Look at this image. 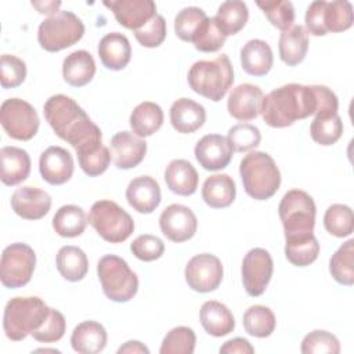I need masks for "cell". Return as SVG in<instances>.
<instances>
[{
  "instance_id": "6da1fadb",
  "label": "cell",
  "mask_w": 354,
  "mask_h": 354,
  "mask_svg": "<svg viewBox=\"0 0 354 354\" xmlns=\"http://www.w3.org/2000/svg\"><path fill=\"white\" fill-rule=\"evenodd\" d=\"M337 108V97L329 87L289 83L263 98L261 116L268 126L282 129L313 115H335Z\"/></svg>"
},
{
  "instance_id": "7a4b0ae2",
  "label": "cell",
  "mask_w": 354,
  "mask_h": 354,
  "mask_svg": "<svg viewBox=\"0 0 354 354\" xmlns=\"http://www.w3.org/2000/svg\"><path fill=\"white\" fill-rule=\"evenodd\" d=\"M43 112L54 133L71 144L76 149V153L102 144L100 127L73 98L64 94L51 95L44 102Z\"/></svg>"
},
{
  "instance_id": "3957f363",
  "label": "cell",
  "mask_w": 354,
  "mask_h": 354,
  "mask_svg": "<svg viewBox=\"0 0 354 354\" xmlns=\"http://www.w3.org/2000/svg\"><path fill=\"white\" fill-rule=\"evenodd\" d=\"M188 84L199 95L220 101L234 83V69L227 54H221L214 59H201L192 64L188 71Z\"/></svg>"
},
{
  "instance_id": "277c9868",
  "label": "cell",
  "mask_w": 354,
  "mask_h": 354,
  "mask_svg": "<svg viewBox=\"0 0 354 354\" xmlns=\"http://www.w3.org/2000/svg\"><path fill=\"white\" fill-rule=\"evenodd\" d=\"M239 174L245 192L256 201L270 199L281 185V171L277 163L261 151H252L242 158Z\"/></svg>"
},
{
  "instance_id": "5b68a950",
  "label": "cell",
  "mask_w": 354,
  "mask_h": 354,
  "mask_svg": "<svg viewBox=\"0 0 354 354\" xmlns=\"http://www.w3.org/2000/svg\"><path fill=\"white\" fill-rule=\"evenodd\" d=\"M50 307L37 296L12 297L4 308L3 328L12 342H21L36 332L47 319Z\"/></svg>"
},
{
  "instance_id": "8992f818",
  "label": "cell",
  "mask_w": 354,
  "mask_h": 354,
  "mask_svg": "<svg viewBox=\"0 0 354 354\" xmlns=\"http://www.w3.org/2000/svg\"><path fill=\"white\" fill-rule=\"evenodd\" d=\"M97 274L102 292L109 300L126 303L137 295V274L122 257L116 254L102 256L97 264Z\"/></svg>"
},
{
  "instance_id": "52a82bcc",
  "label": "cell",
  "mask_w": 354,
  "mask_h": 354,
  "mask_svg": "<svg viewBox=\"0 0 354 354\" xmlns=\"http://www.w3.org/2000/svg\"><path fill=\"white\" fill-rule=\"evenodd\" d=\"M317 207L314 199L301 189L288 191L278 206L285 238L313 234Z\"/></svg>"
},
{
  "instance_id": "ba28073f",
  "label": "cell",
  "mask_w": 354,
  "mask_h": 354,
  "mask_svg": "<svg viewBox=\"0 0 354 354\" xmlns=\"http://www.w3.org/2000/svg\"><path fill=\"white\" fill-rule=\"evenodd\" d=\"M84 35L82 19L71 11H58L47 17L37 29V40L41 48L57 53L77 43Z\"/></svg>"
},
{
  "instance_id": "9c48e42d",
  "label": "cell",
  "mask_w": 354,
  "mask_h": 354,
  "mask_svg": "<svg viewBox=\"0 0 354 354\" xmlns=\"http://www.w3.org/2000/svg\"><path fill=\"white\" fill-rule=\"evenodd\" d=\"M88 221L97 234L111 243L124 242L134 231L131 216L116 202L109 199H101L93 203Z\"/></svg>"
},
{
  "instance_id": "30bf717a",
  "label": "cell",
  "mask_w": 354,
  "mask_h": 354,
  "mask_svg": "<svg viewBox=\"0 0 354 354\" xmlns=\"http://www.w3.org/2000/svg\"><path fill=\"white\" fill-rule=\"evenodd\" d=\"M36 254L33 249L22 242L8 245L1 254L0 279L6 288L17 289L25 286L35 271Z\"/></svg>"
},
{
  "instance_id": "8fae6325",
  "label": "cell",
  "mask_w": 354,
  "mask_h": 354,
  "mask_svg": "<svg viewBox=\"0 0 354 354\" xmlns=\"http://www.w3.org/2000/svg\"><path fill=\"white\" fill-rule=\"evenodd\" d=\"M0 122L7 136L19 141L32 140L40 124L36 109L21 98H8L1 104Z\"/></svg>"
},
{
  "instance_id": "7c38bea8",
  "label": "cell",
  "mask_w": 354,
  "mask_h": 354,
  "mask_svg": "<svg viewBox=\"0 0 354 354\" xmlns=\"http://www.w3.org/2000/svg\"><path fill=\"white\" fill-rule=\"evenodd\" d=\"M274 271L271 254L263 248L250 249L242 260V283L252 297L261 296L267 289Z\"/></svg>"
},
{
  "instance_id": "4fadbf2b",
  "label": "cell",
  "mask_w": 354,
  "mask_h": 354,
  "mask_svg": "<svg viewBox=\"0 0 354 354\" xmlns=\"http://www.w3.org/2000/svg\"><path fill=\"white\" fill-rule=\"evenodd\" d=\"M223 264L210 253H201L189 259L185 266V281L188 286L199 293L216 290L223 281Z\"/></svg>"
},
{
  "instance_id": "5bb4252c",
  "label": "cell",
  "mask_w": 354,
  "mask_h": 354,
  "mask_svg": "<svg viewBox=\"0 0 354 354\" xmlns=\"http://www.w3.org/2000/svg\"><path fill=\"white\" fill-rule=\"evenodd\" d=\"M159 227L162 234L171 242L180 243L191 239L198 228L195 213L184 205H169L159 217Z\"/></svg>"
},
{
  "instance_id": "9a60e30c",
  "label": "cell",
  "mask_w": 354,
  "mask_h": 354,
  "mask_svg": "<svg viewBox=\"0 0 354 354\" xmlns=\"http://www.w3.org/2000/svg\"><path fill=\"white\" fill-rule=\"evenodd\" d=\"M198 163L209 171H217L228 166L232 159V148L227 137L221 134H206L195 145Z\"/></svg>"
},
{
  "instance_id": "2e32d148",
  "label": "cell",
  "mask_w": 354,
  "mask_h": 354,
  "mask_svg": "<svg viewBox=\"0 0 354 354\" xmlns=\"http://www.w3.org/2000/svg\"><path fill=\"white\" fill-rule=\"evenodd\" d=\"M75 170L73 158L62 147H48L39 159V171L41 178L51 185H61L71 180Z\"/></svg>"
},
{
  "instance_id": "e0dca14e",
  "label": "cell",
  "mask_w": 354,
  "mask_h": 354,
  "mask_svg": "<svg viewBox=\"0 0 354 354\" xmlns=\"http://www.w3.org/2000/svg\"><path fill=\"white\" fill-rule=\"evenodd\" d=\"M116 21L133 32L142 28L156 15V4L152 0H111L104 1Z\"/></svg>"
},
{
  "instance_id": "ac0fdd59",
  "label": "cell",
  "mask_w": 354,
  "mask_h": 354,
  "mask_svg": "<svg viewBox=\"0 0 354 354\" xmlns=\"http://www.w3.org/2000/svg\"><path fill=\"white\" fill-rule=\"evenodd\" d=\"M264 94L259 86L243 83L232 88L227 101L228 113L241 122L256 119L261 113Z\"/></svg>"
},
{
  "instance_id": "d6986e66",
  "label": "cell",
  "mask_w": 354,
  "mask_h": 354,
  "mask_svg": "<svg viewBox=\"0 0 354 354\" xmlns=\"http://www.w3.org/2000/svg\"><path fill=\"white\" fill-rule=\"evenodd\" d=\"M11 207L25 220H39L50 212L51 196L41 188L25 185L14 191Z\"/></svg>"
},
{
  "instance_id": "ffe728a7",
  "label": "cell",
  "mask_w": 354,
  "mask_h": 354,
  "mask_svg": "<svg viewBox=\"0 0 354 354\" xmlns=\"http://www.w3.org/2000/svg\"><path fill=\"white\" fill-rule=\"evenodd\" d=\"M111 151L115 166L129 170L140 165L147 153V142L130 131H119L111 138Z\"/></svg>"
},
{
  "instance_id": "44dd1931",
  "label": "cell",
  "mask_w": 354,
  "mask_h": 354,
  "mask_svg": "<svg viewBox=\"0 0 354 354\" xmlns=\"http://www.w3.org/2000/svg\"><path fill=\"white\" fill-rule=\"evenodd\" d=\"M129 205L138 213L149 214L160 203V187L151 176H138L133 178L126 188Z\"/></svg>"
},
{
  "instance_id": "7402d4cb",
  "label": "cell",
  "mask_w": 354,
  "mask_h": 354,
  "mask_svg": "<svg viewBox=\"0 0 354 354\" xmlns=\"http://www.w3.org/2000/svg\"><path fill=\"white\" fill-rule=\"evenodd\" d=\"M170 123L181 134L199 130L206 122L205 108L191 98H178L170 106Z\"/></svg>"
},
{
  "instance_id": "603a6c76",
  "label": "cell",
  "mask_w": 354,
  "mask_h": 354,
  "mask_svg": "<svg viewBox=\"0 0 354 354\" xmlns=\"http://www.w3.org/2000/svg\"><path fill=\"white\" fill-rule=\"evenodd\" d=\"M97 51L102 65L111 71H120L126 68L131 58L130 41L119 32L105 35L100 40Z\"/></svg>"
},
{
  "instance_id": "cb8c5ba5",
  "label": "cell",
  "mask_w": 354,
  "mask_h": 354,
  "mask_svg": "<svg viewBox=\"0 0 354 354\" xmlns=\"http://www.w3.org/2000/svg\"><path fill=\"white\" fill-rule=\"evenodd\" d=\"M1 183L12 187L25 181L30 173V156L18 147H3L0 149Z\"/></svg>"
},
{
  "instance_id": "d4e9b609",
  "label": "cell",
  "mask_w": 354,
  "mask_h": 354,
  "mask_svg": "<svg viewBox=\"0 0 354 354\" xmlns=\"http://www.w3.org/2000/svg\"><path fill=\"white\" fill-rule=\"evenodd\" d=\"M199 319L203 329L214 337L225 336L235 328V318L232 313L225 304L217 300H207L202 304Z\"/></svg>"
},
{
  "instance_id": "484cf974",
  "label": "cell",
  "mask_w": 354,
  "mask_h": 354,
  "mask_svg": "<svg viewBox=\"0 0 354 354\" xmlns=\"http://www.w3.org/2000/svg\"><path fill=\"white\" fill-rule=\"evenodd\" d=\"M106 330L97 321L77 324L71 335V346L79 354H97L106 346Z\"/></svg>"
},
{
  "instance_id": "4316f807",
  "label": "cell",
  "mask_w": 354,
  "mask_h": 354,
  "mask_svg": "<svg viewBox=\"0 0 354 354\" xmlns=\"http://www.w3.org/2000/svg\"><path fill=\"white\" fill-rule=\"evenodd\" d=\"M272 50L261 39H252L241 48L242 69L252 76L267 75L272 68Z\"/></svg>"
},
{
  "instance_id": "83f0119b",
  "label": "cell",
  "mask_w": 354,
  "mask_h": 354,
  "mask_svg": "<svg viewBox=\"0 0 354 354\" xmlns=\"http://www.w3.org/2000/svg\"><path fill=\"white\" fill-rule=\"evenodd\" d=\"M95 75V61L86 50H76L65 57L62 62L64 80L73 87L88 84Z\"/></svg>"
},
{
  "instance_id": "f1b7e54d",
  "label": "cell",
  "mask_w": 354,
  "mask_h": 354,
  "mask_svg": "<svg viewBox=\"0 0 354 354\" xmlns=\"http://www.w3.org/2000/svg\"><path fill=\"white\" fill-rule=\"evenodd\" d=\"M165 181L171 192L181 196H189L198 188L199 176L188 160L174 159L166 166Z\"/></svg>"
},
{
  "instance_id": "f546056e",
  "label": "cell",
  "mask_w": 354,
  "mask_h": 354,
  "mask_svg": "<svg viewBox=\"0 0 354 354\" xmlns=\"http://www.w3.org/2000/svg\"><path fill=\"white\" fill-rule=\"evenodd\" d=\"M279 58L289 66L299 65L308 50V33L303 25H292L283 30L278 41Z\"/></svg>"
},
{
  "instance_id": "4dcf8cb0",
  "label": "cell",
  "mask_w": 354,
  "mask_h": 354,
  "mask_svg": "<svg viewBox=\"0 0 354 354\" xmlns=\"http://www.w3.org/2000/svg\"><path fill=\"white\" fill-rule=\"evenodd\" d=\"M236 195V187L228 174H213L202 185V199L213 209L228 207Z\"/></svg>"
},
{
  "instance_id": "1f68e13d",
  "label": "cell",
  "mask_w": 354,
  "mask_h": 354,
  "mask_svg": "<svg viewBox=\"0 0 354 354\" xmlns=\"http://www.w3.org/2000/svg\"><path fill=\"white\" fill-rule=\"evenodd\" d=\"M129 122L136 136L141 138L149 137L162 127L163 111L158 104L152 101H144L133 109Z\"/></svg>"
},
{
  "instance_id": "d6a6232c",
  "label": "cell",
  "mask_w": 354,
  "mask_h": 354,
  "mask_svg": "<svg viewBox=\"0 0 354 354\" xmlns=\"http://www.w3.org/2000/svg\"><path fill=\"white\" fill-rule=\"evenodd\" d=\"M55 264L62 278L71 282L82 281L88 271V260L86 253L80 248L72 245L62 246L58 250Z\"/></svg>"
},
{
  "instance_id": "836d02e7",
  "label": "cell",
  "mask_w": 354,
  "mask_h": 354,
  "mask_svg": "<svg viewBox=\"0 0 354 354\" xmlns=\"http://www.w3.org/2000/svg\"><path fill=\"white\" fill-rule=\"evenodd\" d=\"M88 217L77 205L61 206L53 217L54 231L64 238H75L84 232Z\"/></svg>"
},
{
  "instance_id": "e575fe53",
  "label": "cell",
  "mask_w": 354,
  "mask_h": 354,
  "mask_svg": "<svg viewBox=\"0 0 354 354\" xmlns=\"http://www.w3.org/2000/svg\"><path fill=\"white\" fill-rule=\"evenodd\" d=\"M218 29L223 35L231 36L236 35L248 22L249 10L246 3L241 0H228L220 4L216 17H213Z\"/></svg>"
},
{
  "instance_id": "d590c367",
  "label": "cell",
  "mask_w": 354,
  "mask_h": 354,
  "mask_svg": "<svg viewBox=\"0 0 354 354\" xmlns=\"http://www.w3.org/2000/svg\"><path fill=\"white\" fill-rule=\"evenodd\" d=\"M319 254V243L314 234L285 238V256L296 267L310 266Z\"/></svg>"
},
{
  "instance_id": "8d00e7d4",
  "label": "cell",
  "mask_w": 354,
  "mask_h": 354,
  "mask_svg": "<svg viewBox=\"0 0 354 354\" xmlns=\"http://www.w3.org/2000/svg\"><path fill=\"white\" fill-rule=\"evenodd\" d=\"M322 22L326 33H339L350 29L354 22L351 3L346 0L325 1L322 11Z\"/></svg>"
},
{
  "instance_id": "74e56055",
  "label": "cell",
  "mask_w": 354,
  "mask_h": 354,
  "mask_svg": "<svg viewBox=\"0 0 354 354\" xmlns=\"http://www.w3.org/2000/svg\"><path fill=\"white\" fill-rule=\"evenodd\" d=\"M329 272L333 279L346 286L354 283V241L344 242L329 260Z\"/></svg>"
},
{
  "instance_id": "f35d334b",
  "label": "cell",
  "mask_w": 354,
  "mask_h": 354,
  "mask_svg": "<svg viewBox=\"0 0 354 354\" xmlns=\"http://www.w3.org/2000/svg\"><path fill=\"white\" fill-rule=\"evenodd\" d=\"M243 328L245 330L254 337H268L274 330L277 325V319L274 313L261 304L250 306L243 313Z\"/></svg>"
},
{
  "instance_id": "ab89813d",
  "label": "cell",
  "mask_w": 354,
  "mask_h": 354,
  "mask_svg": "<svg viewBox=\"0 0 354 354\" xmlns=\"http://www.w3.org/2000/svg\"><path fill=\"white\" fill-rule=\"evenodd\" d=\"M325 230L337 238H344L353 234L354 214L350 206L342 203L330 205L324 214Z\"/></svg>"
},
{
  "instance_id": "60d3db41",
  "label": "cell",
  "mask_w": 354,
  "mask_h": 354,
  "mask_svg": "<svg viewBox=\"0 0 354 354\" xmlns=\"http://www.w3.org/2000/svg\"><path fill=\"white\" fill-rule=\"evenodd\" d=\"M343 133V122L337 113L335 115H318L314 118L310 126L311 138L324 147L335 144Z\"/></svg>"
},
{
  "instance_id": "b9f144b4",
  "label": "cell",
  "mask_w": 354,
  "mask_h": 354,
  "mask_svg": "<svg viewBox=\"0 0 354 354\" xmlns=\"http://www.w3.org/2000/svg\"><path fill=\"white\" fill-rule=\"evenodd\" d=\"M196 336L188 326H176L170 329L159 348L160 354H192L195 350Z\"/></svg>"
},
{
  "instance_id": "7bdbcfd3",
  "label": "cell",
  "mask_w": 354,
  "mask_h": 354,
  "mask_svg": "<svg viewBox=\"0 0 354 354\" xmlns=\"http://www.w3.org/2000/svg\"><path fill=\"white\" fill-rule=\"evenodd\" d=\"M225 39L227 37L218 29L214 18L206 17L205 21L196 29L191 43L194 44V47L198 51L214 53V51H218L224 46Z\"/></svg>"
},
{
  "instance_id": "ee69618b",
  "label": "cell",
  "mask_w": 354,
  "mask_h": 354,
  "mask_svg": "<svg viewBox=\"0 0 354 354\" xmlns=\"http://www.w3.org/2000/svg\"><path fill=\"white\" fill-rule=\"evenodd\" d=\"M267 19L271 22L272 26L278 28L279 30L289 29L295 22V8L293 4L288 0H267V1H257L256 3Z\"/></svg>"
},
{
  "instance_id": "f6af8a7d",
  "label": "cell",
  "mask_w": 354,
  "mask_h": 354,
  "mask_svg": "<svg viewBox=\"0 0 354 354\" xmlns=\"http://www.w3.org/2000/svg\"><path fill=\"white\" fill-rule=\"evenodd\" d=\"M300 351L303 354H339V339L328 330L315 329L304 336L301 340Z\"/></svg>"
},
{
  "instance_id": "bcb514c9",
  "label": "cell",
  "mask_w": 354,
  "mask_h": 354,
  "mask_svg": "<svg viewBox=\"0 0 354 354\" xmlns=\"http://www.w3.org/2000/svg\"><path fill=\"white\" fill-rule=\"evenodd\" d=\"M227 140L234 152H246L260 144L261 134L260 130L250 123H238L228 130Z\"/></svg>"
},
{
  "instance_id": "7dc6e473",
  "label": "cell",
  "mask_w": 354,
  "mask_h": 354,
  "mask_svg": "<svg viewBox=\"0 0 354 354\" xmlns=\"http://www.w3.org/2000/svg\"><path fill=\"white\" fill-rule=\"evenodd\" d=\"M206 12L199 7H185L174 18V32L183 41H192V37L205 21Z\"/></svg>"
},
{
  "instance_id": "c3c4849f",
  "label": "cell",
  "mask_w": 354,
  "mask_h": 354,
  "mask_svg": "<svg viewBox=\"0 0 354 354\" xmlns=\"http://www.w3.org/2000/svg\"><path fill=\"white\" fill-rule=\"evenodd\" d=\"M111 159V152L104 144L98 145L97 148L77 153L79 166L88 177H97L102 174L108 169Z\"/></svg>"
},
{
  "instance_id": "681fc988",
  "label": "cell",
  "mask_w": 354,
  "mask_h": 354,
  "mask_svg": "<svg viewBox=\"0 0 354 354\" xmlns=\"http://www.w3.org/2000/svg\"><path fill=\"white\" fill-rule=\"evenodd\" d=\"M26 77L25 62L11 54H3L0 58V82L3 88H14L24 83Z\"/></svg>"
},
{
  "instance_id": "f907efd6",
  "label": "cell",
  "mask_w": 354,
  "mask_h": 354,
  "mask_svg": "<svg viewBox=\"0 0 354 354\" xmlns=\"http://www.w3.org/2000/svg\"><path fill=\"white\" fill-rule=\"evenodd\" d=\"M166 21L162 15L156 14L151 21H148L142 28L134 30L137 41L142 47L153 48L159 47L166 39Z\"/></svg>"
},
{
  "instance_id": "816d5d0a",
  "label": "cell",
  "mask_w": 354,
  "mask_h": 354,
  "mask_svg": "<svg viewBox=\"0 0 354 354\" xmlns=\"http://www.w3.org/2000/svg\"><path fill=\"white\" fill-rule=\"evenodd\" d=\"M131 253L142 261H153L162 257L165 252V243L160 238L151 235V234H144L138 235L130 245Z\"/></svg>"
},
{
  "instance_id": "f5cc1de1",
  "label": "cell",
  "mask_w": 354,
  "mask_h": 354,
  "mask_svg": "<svg viewBox=\"0 0 354 354\" xmlns=\"http://www.w3.org/2000/svg\"><path fill=\"white\" fill-rule=\"evenodd\" d=\"M65 330L66 321L64 315L58 310L51 308L44 324L36 332H33L32 336L35 340L41 343H54L58 342L65 335Z\"/></svg>"
},
{
  "instance_id": "db71d44e",
  "label": "cell",
  "mask_w": 354,
  "mask_h": 354,
  "mask_svg": "<svg viewBox=\"0 0 354 354\" xmlns=\"http://www.w3.org/2000/svg\"><path fill=\"white\" fill-rule=\"evenodd\" d=\"M324 6H325V0H317L313 1L307 11H306V30L307 33H311L313 36H325L326 30L324 28V22H322V11H324Z\"/></svg>"
},
{
  "instance_id": "11a10c76",
  "label": "cell",
  "mask_w": 354,
  "mask_h": 354,
  "mask_svg": "<svg viewBox=\"0 0 354 354\" xmlns=\"http://www.w3.org/2000/svg\"><path fill=\"white\" fill-rule=\"evenodd\" d=\"M220 353L223 354H253L254 347L249 343V340L243 337H234L225 342L220 347Z\"/></svg>"
},
{
  "instance_id": "9f6ffc18",
  "label": "cell",
  "mask_w": 354,
  "mask_h": 354,
  "mask_svg": "<svg viewBox=\"0 0 354 354\" xmlns=\"http://www.w3.org/2000/svg\"><path fill=\"white\" fill-rule=\"evenodd\" d=\"M123 353H127V354H149V350H148L147 346H144L138 340H129L118 348V354H123Z\"/></svg>"
},
{
  "instance_id": "6f0895ef",
  "label": "cell",
  "mask_w": 354,
  "mask_h": 354,
  "mask_svg": "<svg viewBox=\"0 0 354 354\" xmlns=\"http://www.w3.org/2000/svg\"><path fill=\"white\" fill-rule=\"evenodd\" d=\"M32 6L35 8H37V11L40 14H47L54 15L58 12V8L61 7V1H44V3H39V1H32Z\"/></svg>"
},
{
  "instance_id": "680465c9",
  "label": "cell",
  "mask_w": 354,
  "mask_h": 354,
  "mask_svg": "<svg viewBox=\"0 0 354 354\" xmlns=\"http://www.w3.org/2000/svg\"><path fill=\"white\" fill-rule=\"evenodd\" d=\"M35 351L36 353H55V354H59V350H55V348H37Z\"/></svg>"
}]
</instances>
